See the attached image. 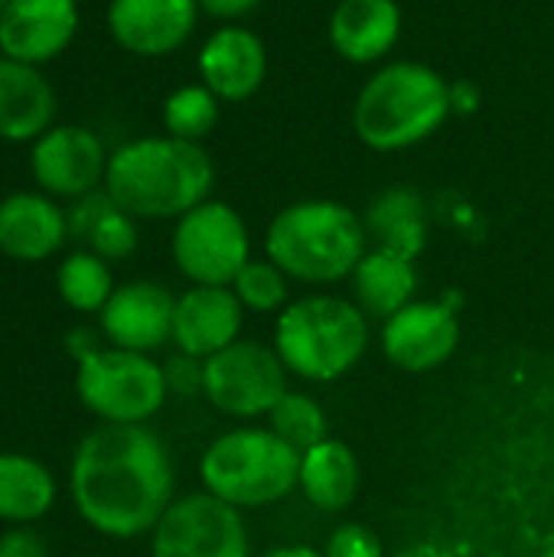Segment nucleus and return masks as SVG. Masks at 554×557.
Listing matches in <instances>:
<instances>
[{"mask_svg": "<svg viewBox=\"0 0 554 557\" xmlns=\"http://www.w3.org/2000/svg\"><path fill=\"white\" fill-rule=\"evenodd\" d=\"M199 480L206 493L235 509L274 506L297 490L300 450L271 428H238L206 447Z\"/></svg>", "mask_w": 554, "mask_h": 557, "instance_id": "obj_6", "label": "nucleus"}, {"mask_svg": "<svg viewBox=\"0 0 554 557\" xmlns=\"http://www.w3.org/2000/svg\"><path fill=\"white\" fill-rule=\"evenodd\" d=\"M69 493L98 535L140 539L157 529L176 499L173 457L147 424H101L72 454Z\"/></svg>", "mask_w": 554, "mask_h": 557, "instance_id": "obj_1", "label": "nucleus"}, {"mask_svg": "<svg viewBox=\"0 0 554 557\" xmlns=\"http://www.w3.org/2000/svg\"><path fill=\"white\" fill-rule=\"evenodd\" d=\"M274 349L304 382L343 379L369 349V317L356 300L310 294L291 300L274 323Z\"/></svg>", "mask_w": 554, "mask_h": 557, "instance_id": "obj_5", "label": "nucleus"}, {"mask_svg": "<svg viewBox=\"0 0 554 557\" xmlns=\"http://www.w3.org/2000/svg\"><path fill=\"white\" fill-rule=\"evenodd\" d=\"M327 557H382V542L366 529V525H340L330 542H327Z\"/></svg>", "mask_w": 554, "mask_h": 557, "instance_id": "obj_30", "label": "nucleus"}, {"mask_svg": "<svg viewBox=\"0 0 554 557\" xmlns=\"http://www.w3.org/2000/svg\"><path fill=\"white\" fill-rule=\"evenodd\" d=\"M212 183L216 163L202 144L160 134L111 150L104 193L134 219H180L209 199Z\"/></svg>", "mask_w": 554, "mask_h": 557, "instance_id": "obj_2", "label": "nucleus"}, {"mask_svg": "<svg viewBox=\"0 0 554 557\" xmlns=\"http://www.w3.org/2000/svg\"><path fill=\"white\" fill-rule=\"evenodd\" d=\"M451 117V82L424 62H389L356 95V137L379 153L408 150L434 137Z\"/></svg>", "mask_w": 554, "mask_h": 557, "instance_id": "obj_3", "label": "nucleus"}, {"mask_svg": "<svg viewBox=\"0 0 554 557\" xmlns=\"http://www.w3.org/2000/svg\"><path fill=\"white\" fill-rule=\"evenodd\" d=\"M56 290H59L62 304L72 307L75 313H101L114 294L111 264L88 248L72 251L62 258V264L56 271Z\"/></svg>", "mask_w": 554, "mask_h": 557, "instance_id": "obj_25", "label": "nucleus"}, {"mask_svg": "<svg viewBox=\"0 0 554 557\" xmlns=\"http://www.w3.org/2000/svg\"><path fill=\"white\" fill-rule=\"evenodd\" d=\"M287 375L291 372L274 346L238 339L229 349L206 359L202 395L216 411L229 418L255 421V418H268L274 405L291 392Z\"/></svg>", "mask_w": 554, "mask_h": 557, "instance_id": "obj_9", "label": "nucleus"}, {"mask_svg": "<svg viewBox=\"0 0 554 557\" xmlns=\"http://www.w3.org/2000/svg\"><path fill=\"white\" fill-rule=\"evenodd\" d=\"M56 506V480L29 454L0 450V522L33 525Z\"/></svg>", "mask_w": 554, "mask_h": 557, "instance_id": "obj_24", "label": "nucleus"}, {"mask_svg": "<svg viewBox=\"0 0 554 557\" xmlns=\"http://www.w3.org/2000/svg\"><path fill=\"white\" fill-rule=\"evenodd\" d=\"M261 557H327L323 552L310 548V545H284V548H271L268 555Z\"/></svg>", "mask_w": 554, "mask_h": 557, "instance_id": "obj_37", "label": "nucleus"}, {"mask_svg": "<svg viewBox=\"0 0 554 557\" xmlns=\"http://www.w3.org/2000/svg\"><path fill=\"white\" fill-rule=\"evenodd\" d=\"M199 13L196 0H111L108 33L124 52L160 59L186 46Z\"/></svg>", "mask_w": 554, "mask_h": 557, "instance_id": "obj_14", "label": "nucleus"}, {"mask_svg": "<svg viewBox=\"0 0 554 557\" xmlns=\"http://www.w3.org/2000/svg\"><path fill=\"white\" fill-rule=\"evenodd\" d=\"M199 82L219 101H248L268 75V49L258 33L238 23L219 26L196 55Z\"/></svg>", "mask_w": 554, "mask_h": 557, "instance_id": "obj_16", "label": "nucleus"}, {"mask_svg": "<svg viewBox=\"0 0 554 557\" xmlns=\"http://www.w3.org/2000/svg\"><path fill=\"white\" fill-rule=\"evenodd\" d=\"M219 104L222 101L202 82L180 85L163 101V127L170 137L202 144L219 124Z\"/></svg>", "mask_w": 554, "mask_h": 557, "instance_id": "obj_26", "label": "nucleus"}, {"mask_svg": "<svg viewBox=\"0 0 554 557\" xmlns=\"http://www.w3.org/2000/svg\"><path fill=\"white\" fill-rule=\"evenodd\" d=\"M480 108V88L467 78L451 82V114H473Z\"/></svg>", "mask_w": 554, "mask_h": 557, "instance_id": "obj_35", "label": "nucleus"}, {"mask_svg": "<svg viewBox=\"0 0 554 557\" xmlns=\"http://www.w3.org/2000/svg\"><path fill=\"white\" fill-rule=\"evenodd\" d=\"M88 251H95L104 261H124L134 255L137 248V222L134 215H127L124 209H118L114 202L104 209V215L95 222V228L88 232Z\"/></svg>", "mask_w": 554, "mask_h": 557, "instance_id": "obj_29", "label": "nucleus"}, {"mask_svg": "<svg viewBox=\"0 0 554 557\" xmlns=\"http://www.w3.org/2000/svg\"><path fill=\"white\" fill-rule=\"evenodd\" d=\"M349 281H353L356 307L369 320H382V323L398 310H405L418 294L415 261L385 248H369Z\"/></svg>", "mask_w": 554, "mask_h": 557, "instance_id": "obj_21", "label": "nucleus"}, {"mask_svg": "<svg viewBox=\"0 0 554 557\" xmlns=\"http://www.w3.org/2000/svg\"><path fill=\"white\" fill-rule=\"evenodd\" d=\"M111 153L104 140L82 124H52L29 144V173L39 193L52 199H82L104 189Z\"/></svg>", "mask_w": 554, "mask_h": 557, "instance_id": "obj_11", "label": "nucleus"}, {"mask_svg": "<svg viewBox=\"0 0 554 557\" xmlns=\"http://www.w3.org/2000/svg\"><path fill=\"white\" fill-rule=\"evenodd\" d=\"M56 124V88L42 69L0 55V140L33 144Z\"/></svg>", "mask_w": 554, "mask_h": 557, "instance_id": "obj_20", "label": "nucleus"}, {"mask_svg": "<svg viewBox=\"0 0 554 557\" xmlns=\"http://www.w3.org/2000/svg\"><path fill=\"white\" fill-rule=\"evenodd\" d=\"M69 238L65 209L46 193H10L0 199V255L13 261H46Z\"/></svg>", "mask_w": 554, "mask_h": 557, "instance_id": "obj_18", "label": "nucleus"}, {"mask_svg": "<svg viewBox=\"0 0 554 557\" xmlns=\"http://www.w3.org/2000/svg\"><path fill=\"white\" fill-rule=\"evenodd\" d=\"M65 346L72 349V356H75L78 362H82L85 356H91V352H98V349H101L91 330H72V333H69V339H65Z\"/></svg>", "mask_w": 554, "mask_h": 557, "instance_id": "obj_36", "label": "nucleus"}, {"mask_svg": "<svg viewBox=\"0 0 554 557\" xmlns=\"http://www.w3.org/2000/svg\"><path fill=\"white\" fill-rule=\"evenodd\" d=\"M75 392L101 424H147L170 395L163 366L153 356L114 346L78 362Z\"/></svg>", "mask_w": 554, "mask_h": 557, "instance_id": "obj_7", "label": "nucleus"}, {"mask_svg": "<svg viewBox=\"0 0 554 557\" xmlns=\"http://www.w3.org/2000/svg\"><path fill=\"white\" fill-rule=\"evenodd\" d=\"M232 290L251 313H274L291 304V277L271 258H251L232 281Z\"/></svg>", "mask_w": 554, "mask_h": 557, "instance_id": "obj_28", "label": "nucleus"}, {"mask_svg": "<svg viewBox=\"0 0 554 557\" xmlns=\"http://www.w3.org/2000/svg\"><path fill=\"white\" fill-rule=\"evenodd\" d=\"M369 238H376V248L395 251L402 258H418L428 242V209L424 199L415 189L395 186L385 189L369 212L362 215Z\"/></svg>", "mask_w": 554, "mask_h": 557, "instance_id": "obj_23", "label": "nucleus"}, {"mask_svg": "<svg viewBox=\"0 0 554 557\" xmlns=\"http://www.w3.org/2000/svg\"><path fill=\"white\" fill-rule=\"evenodd\" d=\"M7 3H10V0H0V13H3V7H7Z\"/></svg>", "mask_w": 554, "mask_h": 557, "instance_id": "obj_38", "label": "nucleus"}, {"mask_svg": "<svg viewBox=\"0 0 554 557\" xmlns=\"http://www.w3.org/2000/svg\"><path fill=\"white\" fill-rule=\"evenodd\" d=\"M170 251L186 281L232 287L238 271L251 261V235L245 219L229 202L206 199L176 219Z\"/></svg>", "mask_w": 554, "mask_h": 557, "instance_id": "obj_8", "label": "nucleus"}, {"mask_svg": "<svg viewBox=\"0 0 554 557\" xmlns=\"http://www.w3.org/2000/svg\"><path fill=\"white\" fill-rule=\"evenodd\" d=\"M0 557H46V542L33 525H13L0 535Z\"/></svg>", "mask_w": 554, "mask_h": 557, "instance_id": "obj_33", "label": "nucleus"}, {"mask_svg": "<svg viewBox=\"0 0 554 557\" xmlns=\"http://www.w3.org/2000/svg\"><path fill=\"white\" fill-rule=\"evenodd\" d=\"M460 346V323L447 304L411 300L382 323V349L405 372H434Z\"/></svg>", "mask_w": 554, "mask_h": 557, "instance_id": "obj_13", "label": "nucleus"}, {"mask_svg": "<svg viewBox=\"0 0 554 557\" xmlns=\"http://www.w3.org/2000/svg\"><path fill=\"white\" fill-rule=\"evenodd\" d=\"M369 251L362 215L336 199H304L281 209L264 235V255L300 284H336L353 277Z\"/></svg>", "mask_w": 554, "mask_h": 557, "instance_id": "obj_4", "label": "nucleus"}, {"mask_svg": "<svg viewBox=\"0 0 554 557\" xmlns=\"http://www.w3.org/2000/svg\"><path fill=\"white\" fill-rule=\"evenodd\" d=\"M163 375H167V388L173 395H199L202 392V375H206V362L186 352H176L173 359L163 362Z\"/></svg>", "mask_w": 554, "mask_h": 557, "instance_id": "obj_31", "label": "nucleus"}, {"mask_svg": "<svg viewBox=\"0 0 554 557\" xmlns=\"http://www.w3.org/2000/svg\"><path fill=\"white\" fill-rule=\"evenodd\" d=\"M297 490L320 512H343L359 493V460L343 441H320L300 454Z\"/></svg>", "mask_w": 554, "mask_h": 557, "instance_id": "obj_22", "label": "nucleus"}, {"mask_svg": "<svg viewBox=\"0 0 554 557\" xmlns=\"http://www.w3.org/2000/svg\"><path fill=\"white\" fill-rule=\"evenodd\" d=\"M245 323V307L232 287H206L193 284L186 294L176 297L173 310V346L176 352L209 359L232 343H238Z\"/></svg>", "mask_w": 554, "mask_h": 557, "instance_id": "obj_17", "label": "nucleus"}, {"mask_svg": "<svg viewBox=\"0 0 554 557\" xmlns=\"http://www.w3.org/2000/svg\"><path fill=\"white\" fill-rule=\"evenodd\" d=\"M268 428L281 437V441H287L294 450H310L313 444H320V441H327L330 434V428H327V414H323V408L310 398V395H304V392H287L278 405H274V411L268 414Z\"/></svg>", "mask_w": 554, "mask_h": 557, "instance_id": "obj_27", "label": "nucleus"}, {"mask_svg": "<svg viewBox=\"0 0 554 557\" xmlns=\"http://www.w3.org/2000/svg\"><path fill=\"white\" fill-rule=\"evenodd\" d=\"M78 0H10L0 13V55L49 65L78 36Z\"/></svg>", "mask_w": 554, "mask_h": 557, "instance_id": "obj_12", "label": "nucleus"}, {"mask_svg": "<svg viewBox=\"0 0 554 557\" xmlns=\"http://www.w3.org/2000/svg\"><path fill=\"white\" fill-rule=\"evenodd\" d=\"M330 46L353 65L382 62L402 39L398 0H340L330 13Z\"/></svg>", "mask_w": 554, "mask_h": 557, "instance_id": "obj_19", "label": "nucleus"}, {"mask_svg": "<svg viewBox=\"0 0 554 557\" xmlns=\"http://www.w3.org/2000/svg\"><path fill=\"white\" fill-rule=\"evenodd\" d=\"M176 297L157 281H131L114 287L111 300L98 313L101 333L114 349L153 352L173 339Z\"/></svg>", "mask_w": 554, "mask_h": 557, "instance_id": "obj_15", "label": "nucleus"}, {"mask_svg": "<svg viewBox=\"0 0 554 557\" xmlns=\"http://www.w3.org/2000/svg\"><path fill=\"white\" fill-rule=\"evenodd\" d=\"M153 557H251L242 509L212 493H189L173 499L150 532Z\"/></svg>", "mask_w": 554, "mask_h": 557, "instance_id": "obj_10", "label": "nucleus"}, {"mask_svg": "<svg viewBox=\"0 0 554 557\" xmlns=\"http://www.w3.org/2000/svg\"><path fill=\"white\" fill-rule=\"evenodd\" d=\"M202 13L216 16V20H242L248 16L261 0H196Z\"/></svg>", "mask_w": 554, "mask_h": 557, "instance_id": "obj_34", "label": "nucleus"}, {"mask_svg": "<svg viewBox=\"0 0 554 557\" xmlns=\"http://www.w3.org/2000/svg\"><path fill=\"white\" fill-rule=\"evenodd\" d=\"M114 199L104 193V189H95V193H88V196H82V199H72V206L65 209V215H69V235L72 238H88V232L95 228V222L104 215V209L111 206Z\"/></svg>", "mask_w": 554, "mask_h": 557, "instance_id": "obj_32", "label": "nucleus"}]
</instances>
